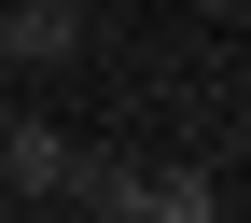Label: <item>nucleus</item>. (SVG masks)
<instances>
[{"label":"nucleus","instance_id":"obj_1","mask_svg":"<svg viewBox=\"0 0 251 223\" xmlns=\"http://www.w3.org/2000/svg\"><path fill=\"white\" fill-rule=\"evenodd\" d=\"M70 168H84V140H70V125H42V112H0V181H14L28 209H70Z\"/></svg>","mask_w":251,"mask_h":223},{"label":"nucleus","instance_id":"obj_2","mask_svg":"<svg viewBox=\"0 0 251 223\" xmlns=\"http://www.w3.org/2000/svg\"><path fill=\"white\" fill-rule=\"evenodd\" d=\"M84 56V0H0V70H70Z\"/></svg>","mask_w":251,"mask_h":223},{"label":"nucleus","instance_id":"obj_3","mask_svg":"<svg viewBox=\"0 0 251 223\" xmlns=\"http://www.w3.org/2000/svg\"><path fill=\"white\" fill-rule=\"evenodd\" d=\"M140 223H224V181L181 153V168H140Z\"/></svg>","mask_w":251,"mask_h":223}]
</instances>
